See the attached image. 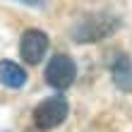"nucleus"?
I'll list each match as a JSON object with an SVG mask.
<instances>
[{
	"instance_id": "obj_1",
	"label": "nucleus",
	"mask_w": 132,
	"mask_h": 132,
	"mask_svg": "<svg viewBox=\"0 0 132 132\" xmlns=\"http://www.w3.org/2000/svg\"><path fill=\"white\" fill-rule=\"evenodd\" d=\"M67 111H70V106H67V101L63 96L43 98L41 103L34 108V125L38 130L48 132V130H53V127H58V125L65 122Z\"/></svg>"
},
{
	"instance_id": "obj_2",
	"label": "nucleus",
	"mask_w": 132,
	"mask_h": 132,
	"mask_svg": "<svg viewBox=\"0 0 132 132\" xmlns=\"http://www.w3.org/2000/svg\"><path fill=\"white\" fill-rule=\"evenodd\" d=\"M43 77H46V84H48V87L63 91V89H67L70 84L75 82V77H77V65H75V60L70 58V55L58 53V55H53V58L48 60Z\"/></svg>"
},
{
	"instance_id": "obj_3",
	"label": "nucleus",
	"mask_w": 132,
	"mask_h": 132,
	"mask_svg": "<svg viewBox=\"0 0 132 132\" xmlns=\"http://www.w3.org/2000/svg\"><path fill=\"white\" fill-rule=\"evenodd\" d=\"M48 53V36L41 29H27L19 41V55L29 65H38Z\"/></svg>"
},
{
	"instance_id": "obj_4",
	"label": "nucleus",
	"mask_w": 132,
	"mask_h": 132,
	"mask_svg": "<svg viewBox=\"0 0 132 132\" xmlns=\"http://www.w3.org/2000/svg\"><path fill=\"white\" fill-rule=\"evenodd\" d=\"M115 29V22L106 19V17H89L84 19L79 27L75 29V41L79 43H89V41H101V38H106L108 34H113Z\"/></svg>"
},
{
	"instance_id": "obj_5",
	"label": "nucleus",
	"mask_w": 132,
	"mask_h": 132,
	"mask_svg": "<svg viewBox=\"0 0 132 132\" xmlns=\"http://www.w3.org/2000/svg\"><path fill=\"white\" fill-rule=\"evenodd\" d=\"M0 82L7 89H22L27 84V72H24V67H19L12 60H3L0 63Z\"/></svg>"
},
{
	"instance_id": "obj_6",
	"label": "nucleus",
	"mask_w": 132,
	"mask_h": 132,
	"mask_svg": "<svg viewBox=\"0 0 132 132\" xmlns=\"http://www.w3.org/2000/svg\"><path fill=\"white\" fill-rule=\"evenodd\" d=\"M113 79L120 89H130V84H132V60L127 55H118V60L113 63Z\"/></svg>"
},
{
	"instance_id": "obj_7",
	"label": "nucleus",
	"mask_w": 132,
	"mask_h": 132,
	"mask_svg": "<svg viewBox=\"0 0 132 132\" xmlns=\"http://www.w3.org/2000/svg\"><path fill=\"white\" fill-rule=\"evenodd\" d=\"M22 3H27L31 7H43V0H22Z\"/></svg>"
}]
</instances>
